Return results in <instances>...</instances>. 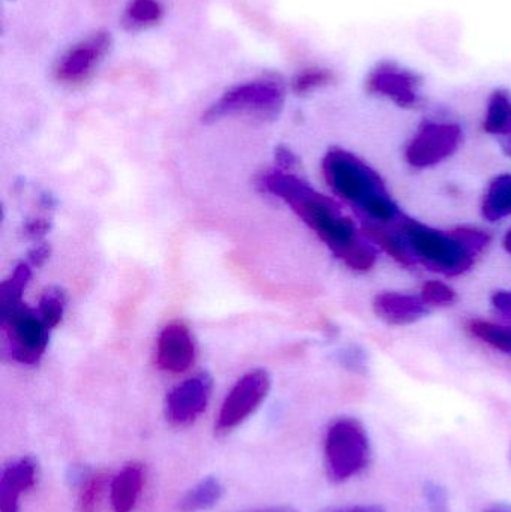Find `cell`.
<instances>
[{"mask_svg": "<svg viewBox=\"0 0 511 512\" xmlns=\"http://www.w3.org/2000/svg\"><path fill=\"white\" fill-rule=\"evenodd\" d=\"M459 126L426 123L405 150V159L414 168H428L450 158L461 144Z\"/></svg>", "mask_w": 511, "mask_h": 512, "instance_id": "9", "label": "cell"}, {"mask_svg": "<svg viewBox=\"0 0 511 512\" xmlns=\"http://www.w3.org/2000/svg\"><path fill=\"white\" fill-rule=\"evenodd\" d=\"M326 465L333 481H345L359 474L371 456L368 435L362 424L353 418H341L327 430Z\"/></svg>", "mask_w": 511, "mask_h": 512, "instance_id": "5", "label": "cell"}, {"mask_svg": "<svg viewBox=\"0 0 511 512\" xmlns=\"http://www.w3.org/2000/svg\"><path fill=\"white\" fill-rule=\"evenodd\" d=\"M327 185L378 225L401 222L404 216L390 197L381 177L353 153L333 149L323 161Z\"/></svg>", "mask_w": 511, "mask_h": 512, "instance_id": "2", "label": "cell"}, {"mask_svg": "<svg viewBox=\"0 0 511 512\" xmlns=\"http://www.w3.org/2000/svg\"><path fill=\"white\" fill-rule=\"evenodd\" d=\"M105 481L107 478L104 474L90 475L86 481L83 480L80 499H78V512H96Z\"/></svg>", "mask_w": 511, "mask_h": 512, "instance_id": "23", "label": "cell"}, {"mask_svg": "<svg viewBox=\"0 0 511 512\" xmlns=\"http://www.w3.org/2000/svg\"><path fill=\"white\" fill-rule=\"evenodd\" d=\"M197 357L194 337L188 325L180 321L165 325L156 345V366L168 373H183L191 369Z\"/></svg>", "mask_w": 511, "mask_h": 512, "instance_id": "11", "label": "cell"}, {"mask_svg": "<svg viewBox=\"0 0 511 512\" xmlns=\"http://www.w3.org/2000/svg\"><path fill=\"white\" fill-rule=\"evenodd\" d=\"M420 298L426 306H450L456 301V292L446 283L431 280L423 285Z\"/></svg>", "mask_w": 511, "mask_h": 512, "instance_id": "24", "label": "cell"}, {"mask_svg": "<svg viewBox=\"0 0 511 512\" xmlns=\"http://www.w3.org/2000/svg\"><path fill=\"white\" fill-rule=\"evenodd\" d=\"M276 161H278L279 167L284 171H291L293 173L294 167H296L297 159L290 150L285 147H279L276 150Z\"/></svg>", "mask_w": 511, "mask_h": 512, "instance_id": "28", "label": "cell"}, {"mask_svg": "<svg viewBox=\"0 0 511 512\" xmlns=\"http://www.w3.org/2000/svg\"><path fill=\"white\" fill-rule=\"evenodd\" d=\"M48 255H50V251H48L47 246H39L38 249H35V251L30 254V262H32L33 265H42L45 259L48 258Z\"/></svg>", "mask_w": 511, "mask_h": 512, "instance_id": "29", "label": "cell"}, {"mask_svg": "<svg viewBox=\"0 0 511 512\" xmlns=\"http://www.w3.org/2000/svg\"><path fill=\"white\" fill-rule=\"evenodd\" d=\"M164 14L158 0H131L125 12V24L131 30L155 26Z\"/></svg>", "mask_w": 511, "mask_h": 512, "instance_id": "20", "label": "cell"}, {"mask_svg": "<svg viewBox=\"0 0 511 512\" xmlns=\"http://www.w3.org/2000/svg\"><path fill=\"white\" fill-rule=\"evenodd\" d=\"M32 279V268L29 264H20L14 273L0 286V309L3 312L14 309L21 304L24 289Z\"/></svg>", "mask_w": 511, "mask_h": 512, "instance_id": "19", "label": "cell"}, {"mask_svg": "<svg viewBox=\"0 0 511 512\" xmlns=\"http://www.w3.org/2000/svg\"><path fill=\"white\" fill-rule=\"evenodd\" d=\"M467 331L471 336L488 343L489 346L497 349V351L511 354L510 327L494 324V322L482 321V319H473V321L468 322Z\"/></svg>", "mask_w": 511, "mask_h": 512, "instance_id": "18", "label": "cell"}, {"mask_svg": "<svg viewBox=\"0 0 511 512\" xmlns=\"http://www.w3.org/2000/svg\"><path fill=\"white\" fill-rule=\"evenodd\" d=\"M2 328L12 360L26 366L39 363L47 349L51 328L38 310L18 304L2 313Z\"/></svg>", "mask_w": 511, "mask_h": 512, "instance_id": "6", "label": "cell"}, {"mask_svg": "<svg viewBox=\"0 0 511 512\" xmlns=\"http://www.w3.org/2000/svg\"><path fill=\"white\" fill-rule=\"evenodd\" d=\"M143 484V468L137 463L125 466L111 483V505L114 512H131L137 504Z\"/></svg>", "mask_w": 511, "mask_h": 512, "instance_id": "14", "label": "cell"}, {"mask_svg": "<svg viewBox=\"0 0 511 512\" xmlns=\"http://www.w3.org/2000/svg\"><path fill=\"white\" fill-rule=\"evenodd\" d=\"M213 382L207 373L192 376L174 387L167 396V418L176 426H185L197 420L209 403Z\"/></svg>", "mask_w": 511, "mask_h": 512, "instance_id": "10", "label": "cell"}, {"mask_svg": "<svg viewBox=\"0 0 511 512\" xmlns=\"http://www.w3.org/2000/svg\"><path fill=\"white\" fill-rule=\"evenodd\" d=\"M425 498L431 512H449V496L440 484H426Z\"/></svg>", "mask_w": 511, "mask_h": 512, "instance_id": "26", "label": "cell"}, {"mask_svg": "<svg viewBox=\"0 0 511 512\" xmlns=\"http://www.w3.org/2000/svg\"><path fill=\"white\" fill-rule=\"evenodd\" d=\"M285 102V87L278 78L264 77L239 84L225 92L207 108L204 123H215L225 117H257L275 119Z\"/></svg>", "mask_w": 511, "mask_h": 512, "instance_id": "4", "label": "cell"}, {"mask_svg": "<svg viewBox=\"0 0 511 512\" xmlns=\"http://www.w3.org/2000/svg\"><path fill=\"white\" fill-rule=\"evenodd\" d=\"M111 48L110 33L99 30L72 45L54 68L56 80L68 86L84 83L92 77Z\"/></svg>", "mask_w": 511, "mask_h": 512, "instance_id": "8", "label": "cell"}, {"mask_svg": "<svg viewBox=\"0 0 511 512\" xmlns=\"http://www.w3.org/2000/svg\"><path fill=\"white\" fill-rule=\"evenodd\" d=\"M365 234L368 239L371 240L375 245L380 246L386 254L392 256L396 262L404 265V267H413L414 259L411 254L410 248H408L407 242H405L402 234L393 233V231L384 228V225L368 224L365 227Z\"/></svg>", "mask_w": 511, "mask_h": 512, "instance_id": "16", "label": "cell"}, {"mask_svg": "<svg viewBox=\"0 0 511 512\" xmlns=\"http://www.w3.org/2000/svg\"><path fill=\"white\" fill-rule=\"evenodd\" d=\"M492 304L498 312L511 319V291H498L492 295Z\"/></svg>", "mask_w": 511, "mask_h": 512, "instance_id": "27", "label": "cell"}, {"mask_svg": "<svg viewBox=\"0 0 511 512\" xmlns=\"http://www.w3.org/2000/svg\"><path fill=\"white\" fill-rule=\"evenodd\" d=\"M329 80V75L323 71H306L294 80V90L297 93H308L317 87L324 86Z\"/></svg>", "mask_w": 511, "mask_h": 512, "instance_id": "25", "label": "cell"}, {"mask_svg": "<svg viewBox=\"0 0 511 512\" xmlns=\"http://www.w3.org/2000/svg\"><path fill=\"white\" fill-rule=\"evenodd\" d=\"M258 188L288 204L348 268L368 271L374 267L377 261L374 246L362 239L354 222L341 212L335 201L315 191L305 180L291 171H267L258 179Z\"/></svg>", "mask_w": 511, "mask_h": 512, "instance_id": "1", "label": "cell"}, {"mask_svg": "<svg viewBox=\"0 0 511 512\" xmlns=\"http://www.w3.org/2000/svg\"><path fill=\"white\" fill-rule=\"evenodd\" d=\"M224 487L221 481L215 477L204 478L203 481L192 487L182 501H180V508L186 512H197L209 510L218 504L219 499L222 498Z\"/></svg>", "mask_w": 511, "mask_h": 512, "instance_id": "17", "label": "cell"}, {"mask_svg": "<svg viewBox=\"0 0 511 512\" xmlns=\"http://www.w3.org/2000/svg\"><path fill=\"white\" fill-rule=\"evenodd\" d=\"M270 376L264 370H252L239 379L222 403L216 421V433H228L248 420L266 399Z\"/></svg>", "mask_w": 511, "mask_h": 512, "instance_id": "7", "label": "cell"}, {"mask_svg": "<svg viewBox=\"0 0 511 512\" xmlns=\"http://www.w3.org/2000/svg\"><path fill=\"white\" fill-rule=\"evenodd\" d=\"M339 512H348V510L347 511H339Z\"/></svg>", "mask_w": 511, "mask_h": 512, "instance_id": "33", "label": "cell"}, {"mask_svg": "<svg viewBox=\"0 0 511 512\" xmlns=\"http://www.w3.org/2000/svg\"><path fill=\"white\" fill-rule=\"evenodd\" d=\"M482 212L489 222H498L511 215V174H501L492 180Z\"/></svg>", "mask_w": 511, "mask_h": 512, "instance_id": "15", "label": "cell"}, {"mask_svg": "<svg viewBox=\"0 0 511 512\" xmlns=\"http://www.w3.org/2000/svg\"><path fill=\"white\" fill-rule=\"evenodd\" d=\"M399 225L414 259L446 276H459L470 270L491 242V237L477 228L462 227L443 233L408 218Z\"/></svg>", "mask_w": 511, "mask_h": 512, "instance_id": "3", "label": "cell"}, {"mask_svg": "<svg viewBox=\"0 0 511 512\" xmlns=\"http://www.w3.org/2000/svg\"><path fill=\"white\" fill-rule=\"evenodd\" d=\"M485 129L489 134H511V102L504 93H497L489 104Z\"/></svg>", "mask_w": 511, "mask_h": 512, "instance_id": "21", "label": "cell"}, {"mask_svg": "<svg viewBox=\"0 0 511 512\" xmlns=\"http://www.w3.org/2000/svg\"><path fill=\"white\" fill-rule=\"evenodd\" d=\"M38 480V463L33 457H21L3 469L0 480V512H18L20 496L33 489Z\"/></svg>", "mask_w": 511, "mask_h": 512, "instance_id": "12", "label": "cell"}, {"mask_svg": "<svg viewBox=\"0 0 511 512\" xmlns=\"http://www.w3.org/2000/svg\"><path fill=\"white\" fill-rule=\"evenodd\" d=\"M65 306V292L57 288H51L42 295L41 301H39L38 312L42 319L47 322L48 327L54 328L62 321Z\"/></svg>", "mask_w": 511, "mask_h": 512, "instance_id": "22", "label": "cell"}, {"mask_svg": "<svg viewBox=\"0 0 511 512\" xmlns=\"http://www.w3.org/2000/svg\"><path fill=\"white\" fill-rule=\"evenodd\" d=\"M488 512H511V507L509 505H497V507L492 508Z\"/></svg>", "mask_w": 511, "mask_h": 512, "instance_id": "31", "label": "cell"}, {"mask_svg": "<svg viewBox=\"0 0 511 512\" xmlns=\"http://www.w3.org/2000/svg\"><path fill=\"white\" fill-rule=\"evenodd\" d=\"M504 248L511 254V230H509V233L506 234V239H504Z\"/></svg>", "mask_w": 511, "mask_h": 512, "instance_id": "32", "label": "cell"}, {"mask_svg": "<svg viewBox=\"0 0 511 512\" xmlns=\"http://www.w3.org/2000/svg\"><path fill=\"white\" fill-rule=\"evenodd\" d=\"M374 310L378 318L392 325H408L419 321L428 312V306L420 297L383 292L374 300Z\"/></svg>", "mask_w": 511, "mask_h": 512, "instance_id": "13", "label": "cell"}, {"mask_svg": "<svg viewBox=\"0 0 511 512\" xmlns=\"http://www.w3.org/2000/svg\"><path fill=\"white\" fill-rule=\"evenodd\" d=\"M45 231H47V224L44 221H33L27 227V233L32 234V236H41Z\"/></svg>", "mask_w": 511, "mask_h": 512, "instance_id": "30", "label": "cell"}]
</instances>
